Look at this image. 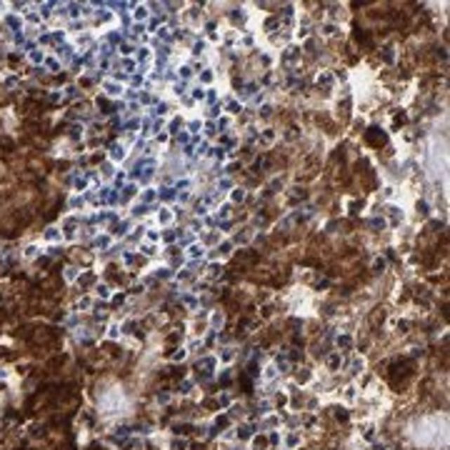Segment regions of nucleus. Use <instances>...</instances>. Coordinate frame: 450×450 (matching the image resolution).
<instances>
[{
    "instance_id": "nucleus-1",
    "label": "nucleus",
    "mask_w": 450,
    "mask_h": 450,
    "mask_svg": "<svg viewBox=\"0 0 450 450\" xmlns=\"http://www.w3.org/2000/svg\"><path fill=\"white\" fill-rule=\"evenodd\" d=\"M385 320V308H376L371 313V325H378V323H383Z\"/></svg>"
}]
</instances>
